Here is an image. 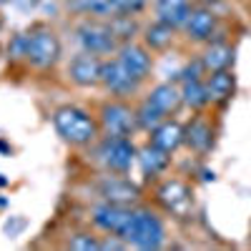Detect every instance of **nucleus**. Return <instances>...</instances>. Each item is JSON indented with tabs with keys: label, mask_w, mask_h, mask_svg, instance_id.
<instances>
[{
	"label": "nucleus",
	"mask_w": 251,
	"mask_h": 251,
	"mask_svg": "<svg viewBox=\"0 0 251 251\" xmlns=\"http://www.w3.org/2000/svg\"><path fill=\"white\" fill-rule=\"evenodd\" d=\"M149 98L153 106L161 111V113H166V116H176L178 113V108L183 106V98H181V86H176V83H158V86H153L151 91H149Z\"/></svg>",
	"instance_id": "nucleus-18"
},
{
	"label": "nucleus",
	"mask_w": 251,
	"mask_h": 251,
	"mask_svg": "<svg viewBox=\"0 0 251 251\" xmlns=\"http://www.w3.org/2000/svg\"><path fill=\"white\" fill-rule=\"evenodd\" d=\"M75 35H78L80 50L91 53V55H98V58L116 55V50L121 46L111 23H103V20H86V23H80Z\"/></svg>",
	"instance_id": "nucleus-6"
},
{
	"label": "nucleus",
	"mask_w": 251,
	"mask_h": 251,
	"mask_svg": "<svg viewBox=\"0 0 251 251\" xmlns=\"http://www.w3.org/2000/svg\"><path fill=\"white\" fill-rule=\"evenodd\" d=\"M50 121H53V128L60 136V141L73 146V149H88V146H96V141L103 136L98 118L86 108L73 106V103L58 106L53 111Z\"/></svg>",
	"instance_id": "nucleus-1"
},
{
	"label": "nucleus",
	"mask_w": 251,
	"mask_h": 251,
	"mask_svg": "<svg viewBox=\"0 0 251 251\" xmlns=\"http://www.w3.org/2000/svg\"><path fill=\"white\" fill-rule=\"evenodd\" d=\"M96 118L106 136H133L138 131L136 108L128 100H121V98H108L106 103H100Z\"/></svg>",
	"instance_id": "nucleus-5"
},
{
	"label": "nucleus",
	"mask_w": 251,
	"mask_h": 251,
	"mask_svg": "<svg viewBox=\"0 0 251 251\" xmlns=\"http://www.w3.org/2000/svg\"><path fill=\"white\" fill-rule=\"evenodd\" d=\"M143 46L149 50H166L176 40V28L163 23V20H153L143 28Z\"/></svg>",
	"instance_id": "nucleus-21"
},
{
	"label": "nucleus",
	"mask_w": 251,
	"mask_h": 251,
	"mask_svg": "<svg viewBox=\"0 0 251 251\" xmlns=\"http://www.w3.org/2000/svg\"><path fill=\"white\" fill-rule=\"evenodd\" d=\"M156 201L166 214L183 219L194 208V188L181 178H163L156 188Z\"/></svg>",
	"instance_id": "nucleus-7"
},
{
	"label": "nucleus",
	"mask_w": 251,
	"mask_h": 251,
	"mask_svg": "<svg viewBox=\"0 0 251 251\" xmlns=\"http://www.w3.org/2000/svg\"><path fill=\"white\" fill-rule=\"evenodd\" d=\"M191 10V0H156V20H163L176 30L183 28Z\"/></svg>",
	"instance_id": "nucleus-19"
},
{
	"label": "nucleus",
	"mask_w": 251,
	"mask_h": 251,
	"mask_svg": "<svg viewBox=\"0 0 251 251\" xmlns=\"http://www.w3.org/2000/svg\"><path fill=\"white\" fill-rule=\"evenodd\" d=\"M181 98H183V106H188L191 111L208 108L211 106V98H208V91H206V78L181 83Z\"/></svg>",
	"instance_id": "nucleus-22"
},
{
	"label": "nucleus",
	"mask_w": 251,
	"mask_h": 251,
	"mask_svg": "<svg viewBox=\"0 0 251 251\" xmlns=\"http://www.w3.org/2000/svg\"><path fill=\"white\" fill-rule=\"evenodd\" d=\"M219 28V18L211 8H194L183 23V33L191 43H208Z\"/></svg>",
	"instance_id": "nucleus-14"
},
{
	"label": "nucleus",
	"mask_w": 251,
	"mask_h": 251,
	"mask_svg": "<svg viewBox=\"0 0 251 251\" xmlns=\"http://www.w3.org/2000/svg\"><path fill=\"white\" fill-rule=\"evenodd\" d=\"M98 196L103 201H111V203H123V206H136L141 191L138 186L131 183L128 176H121V174H106L98 181Z\"/></svg>",
	"instance_id": "nucleus-11"
},
{
	"label": "nucleus",
	"mask_w": 251,
	"mask_h": 251,
	"mask_svg": "<svg viewBox=\"0 0 251 251\" xmlns=\"http://www.w3.org/2000/svg\"><path fill=\"white\" fill-rule=\"evenodd\" d=\"M136 163L141 166V171L149 178H161L171 166V153H166L161 149H156L153 143H146L143 149H138Z\"/></svg>",
	"instance_id": "nucleus-17"
},
{
	"label": "nucleus",
	"mask_w": 251,
	"mask_h": 251,
	"mask_svg": "<svg viewBox=\"0 0 251 251\" xmlns=\"http://www.w3.org/2000/svg\"><path fill=\"white\" fill-rule=\"evenodd\" d=\"M201 78H206V68H203L201 58H199V60H194V63H188V66L178 73V80H181V83H188V80H201Z\"/></svg>",
	"instance_id": "nucleus-26"
},
{
	"label": "nucleus",
	"mask_w": 251,
	"mask_h": 251,
	"mask_svg": "<svg viewBox=\"0 0 251 251\" xmlns=\"http://www.w3.org/2000/svg\"><path fill=\"white\" fill-rule=\"evenodd\" d=\"M73 251H91V249H100V236H96L93 231H78L68 239L66 244Z\"/></svg>",
	"instance_id": "nucleus-25"
},
{
	"label": "nucleus",
	"mask_w": 251,
	"mask_h": 251,
	"mask_svg": "<svg viewBox=\"0 0 251 251\" xmlns=\"http://www.w3.org/2000/svg\"><path fill=\"white\" fill-rule=\"evenodd\" d=\"M63 46H60V38L53 28L48 25H35L28 33V46H25V60L30 63L33 68L38 71H48L53 68L55 63L60 60Z\"/></svg>",
	"instance_id": "nucleus-4"
},
{
	"label": "nucleus",
	"mask_w": 251,
	"mask_h": 251,
	"mask_svg": "<svg viewBox=\"0 0 251 251\" xmlns=\"http://www.w3.org/2000/svg\"><path fill=\"white\" fill-rule=\"evenodd\" d=\"M166 118V113H161L149 98H143L138 106H136V123H138V131H146V133H151L156 126H161Z\"/></svg>",
	"instance_id": "nucleus-23"
},
{
	"label": "nucleus",
	"mask_w": 251,
	"mask_h": 251,
	"mask_svg": "<svg viewBox=\"0 0 251 251\" xmlns=\"http://www.w3.org/2000/svg\"><path fill=\"white\" fill-rule=\"evenodd\" d=\"M214 138H216V128L211 118L206 113L199 111V116H194L191 121L186 123V136H183V143L188 146L191 151L196 153H208L214 149Z\"/></svg>",
	"instance_id": "nucleus-13"
},
{
	"label": "nucleus",
	"mask_w": 251,
	"mask_h": 251,
	"mask_svg": "<svg viewBox=\"0 0 251 251\" xmlns=\"http://www.w3.org/2000/svg\"><path fill=\"white\" fill-rule=\"evenodd\" d=\"M138 156V146L131 141V136H106L103 133L96 141V161L103 166L106 174H121L128 176Z\"/></svg>",
	"instance_id": "nucleus-3"
},
{
	"label": "nucleus",
	"mask_w": 251,
	"mask_h": 251,
	"mask_svg": "<svg viewBox=\"0 0 251 251\" xmlns=\"http://www.w3.org/2000/svg\"><path fill=\"white\" fill-rule=\"evenodd\" d=\"M131 214H133V206L100 201L91 208V224L103 236H118L121 239L126 226H128V221H131Z\"/></svg>",
	"instance_id": "nucleus-8"
},
{
	"label": "nucleus",
	"mask_w": 251,
	"mask_h": 251,
	"mask_svg": "<svg viewBox=\"0 0 251 251\" xmlns=\"http://www.w3.org/2000/svg\"><path fill=\"white\" fill-rule=\"evenodd\" d=\"M116 60L121 66L128 71L138 83H143L146 78L151 75V68H153V55L151 50L146 48L143 43H136V40H126V43L118 46L116 50Z\"/></svg>",
	"instance_id": "nucleus-10"
},
{
	"label": "nucleus",
	"mask_w": 251,
	"mask_h": 251,
	"mask_svg": "<svg viewBox=\"0 0 251 251\" xmlns=\"http://www.w3.org/2000/svg\"><path fill=\"white\" fill-rule=\"evenodd\" d=\"M133 249H161L166 244V224L149 206H133L131 221L121 236Z\"/></svg>",
	"instance_id": "nucleus-2"
},
{
	"label": "nucleus",
	"mask_w": 251,
	"mask_h": 251,
	"mask_svg": "<svg viewBox=\"0 0 251 251\" xmlns=\"http://www.w3.org/2000/svg\"><path fill=\"white\" fill-rule=\"evenodd\" d=\"M153 3H156V0H153Z\"/></svg>",
	"instance_id": "nucleus-30"
},
{
	"label": "nucleus",
	"mask_w": 251,
	"mask_h": 251,
	"mask_svg": "<svg viewBox=\"0 0 251 251\" xmlns=\"http://www.w3.org/2000/svg\"><path fill=\"white\" fill-rule=\"evenodd\" d=\"M103 60L91 53H78L71 63H68V78L71 83H75L78 88H96L100 86V73H103Z\"/></svg>",
	"instance_id": "nucleus-12"
},
{
	"label": "nucleus",
	"mask_w": 251,
	"mask_h": 251,
	"mask_svg": "<svg viewBox=\"0 0 251 251\" xmlns=\"http://www.w3.org/2000/svg\"><path fill=\"white\" fill-rule=\"evenodd\" d=\"M206 91H208V98H211L214 106H226V103L234 98V93H236V75H234V71L226 68V71L206 73Z\"/></svg>",
	"instance_id": "nucleus-16"
},
{
	"label": "nucleus",
	"mask_w": 251,
	"mask_h": 251,
	"mask_svg": "<svg viewBox=\"0 0 251 251\" xmlns=\"http://www.w3.org/2000/svg\"><path fill=\"white\" fill-rule=\"evenodd\" d=\"M201 63H203L206 73L231 68V63H234V46H228V43H214V40H208L206 50L201 53Z\"/></svg>",
	"instance_id": "nucleus-20"
},
{
	"label": "nucleus",
	"mask_w": 251,
	"mask_h": 251,
	"mask_svg": "<svg viewBox=\"0 0 251 251\" xmlns=\"http://www.w3.org/2000/svg\"><path fill=\"white\" fill-rule=\"evenodd\" d=\"M100 88L106 91L111 98H121L128 100L138 93L141 83L126 71L116 58H106L103 60V73H100Z\"/></svg>",
	"instance_id": "nucleus-9"
},
{
	"label": "nucleus",
	"mask_w": 251,
	"mask_h": 251,
	"mask_svg": "<svg viewBox=\"0 0 251 251\" xmlns=\"http://www.w3.org/2000/svg\"><path fill=\"white\" fill-rule=\"evenodd\" d=\"M75 8L96 18H116L121 15V0H78Z\"/></svg>",
	"instance_id": "nucleus-24"
},
{
	"label": "nucleus",
	"mask_w": 251,
	"mask_h": 251,
	"mask_svg": "<svg viewBox=\"0 0 251 251\" xmlns=\"http://www.w3.org/2000/svg\"><path fill=\"white\" fill-rule=\"evenodd\" d=\"M183 136H186V126L178 123L176 118H166L161 126L149 133V143H153L156 149L166 151V153H174L183 146Z\"/></svg>",
	"instance_id": "nucleus-15"
},
{
	"label": "nucleus",
	"mask_w": 251,
	"mask_h": 251,
	"mask_svg": "<svg viewBox=\"0 0 251 251\" xmlns=\"http://www.w3.org/2000/svg\"><path fill=\"white\" fill-rule=\"evenodd\" d=\"M25 46H28V33H18L13 38V43L8 46V53L13 58H25Z\"/></svg>",
	"instance_id": "nucleus-27"
},
{
	"label": "nucleus",
	"mask_w": 251,
	"mask_h": 251,
	"mask_svg": "<svg viewBox=\"0 0 251 251\" xmlns=\"http://www.w3.org/2000/svg\"><path fill=\"white\" fill-rule=\"evenodd\" d=\"M0 30H3V15H0Z\"/></svg>",
	"instance_id": "nucleus-29"
},
{
	"label": "nucleus",
	"mask_w": 251,
	"mask_h": 251,
	"mask_svg": "<svg viewBox=\"0 0 251 251\" xmlns=\"http://www.w3.org/2000/svg\"><path fill=\"white\" fill-rule=\"evenodd\" d=\"M149 0H121V15H136L146 8Z\"/></svg>",
	"instance_id": "nucleus-28"
}]
</instances>
